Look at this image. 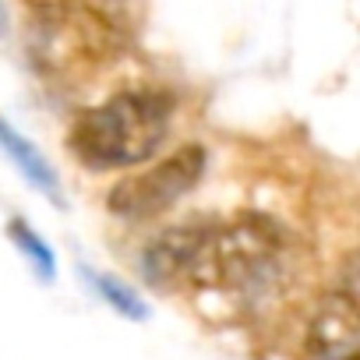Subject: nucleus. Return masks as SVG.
Instances as JSON below:
<instances>
[{
	"label": "nucleus",
	"instance_id": "obj_3",
	"mask_svg": "<svg viewBox=\"0 0 360 360\" xmlns=\"http://www.w3.org/2000/svg\"><path fill=\"white\" fill-rule=\"evenodd\" d=\"M205 148L198 141H188L173 148L169 155H162L159 162H152L148 169L127 173L106 195V209L120 219H155L162 212H169L188 191L198 188V180L205 176Z\"/></svg>",
	"mask_w": 360,
	"mask_h": 360
},
{
	"label": "nucleus",
	"instance_id": "obj_9",
	"mask_svg": "<svg viewBox=\"0 0 360 360\" xmlns=\"http://www.w3.org/2000/svg\"><path fill=\"white\" fill-rule=\"evenodd\" d=\"M8 237L15 240V248L25 255V262L32 265V272H36L43 283H53V279H57V262H53V251H50V244H46L39 233H32V230H29V223L15 219V223L8 226Z\"/></svg>",
	"mask_w": 360,
	"mask_h": 360
},
{
	"label": "nucleus",
	"instance_id": "obj_8",
	"mask_svg": "<svg viewBox=\"0 0 360 360\" xmlns=\"http://www.w3.org/2000/svg\"><path fill=\"white\" fill-rule=\"evenodd\" d=\"M85 276H89V283H92V290L117 311V314H124V318H134V321H145L148 318V304L127 286V283H120L117 276H106V272H96V269H85Z\"/></svg>",
	"mask_w": 360,
	"mask_h": 360
},
{
	"label": "nucleus",
	"instance_id": "obj_6",
	"mask_svg": "<svg viewBox=\"0 0 360 360\" xmlns=\"http://www.w3.org/2000/svg\"><path fill=\"white\" fill-rule=\"evenodd\" d=\"M311 349L318 360H356L360 311L353 290H332L311 318Z\"/></svg>",
	"mask_w": 360,
	"mask_h": 360
},
{
	"label": "nucleus",
	"instance_id": "obj_7",
	"mask_svg": "<svg viewBox=\"0 0 360 360\" xmlns=\"http://www.w3.org/2000/svg\"><path fill=\"white\" fill-rule=\"evenodd\" d=\"M0 148H4V155L18 166V173L29 180L39 195H46L53 205H64V184H60L57 169H53V166L46 162V155H43L25 134H18L8 120H0Z\"/></svg>",
	"mask_w": 360,
	"mask_h": 360
},
{
	"label": "nucleus",
	"instance_id": "obj_5",
	"mask_svg": "<svg viewBox=\"0 0 360 360\" xmlns=\"http://www.w3.org/2000/svg\"><path fill=\"white\" fill-rule=\"evenodd\" d=\"M212 223L191 219V223H176L159 230L145 251H141V276L148 286L155 290H180V286H191V272L198 262V251L205 244Z\"/></svg>",
	"mask_w": 360,
	"mask_h": 360
},
{
	"label": "nucleus",
	"instance_id": "obj_2",
	"mask_svg": "<svg viewBox=\"0 0 360 360\" xmlns=\"http://www.w3.org/2000/svg\"><path fill=\"white\" fill-rule=\"evenodd\" d=\"M283 258L279 226L265 216H237L230 223H212L198 251L191 286L212 290H248L262 286Z\"/></svg>",
	"mask_w": 360,
	"mask_h": 360
},
{
	"label": "nucleus",
	"instance_id": "obj_1",
	"mask_svg": "<svg viewBox=\"0 0 360 360\" xmlns=\"http://www.w3.org/2000/svg\"><path fill=\"white\" fill-rule=\"evenodd\" d=\"M173 120V99L155 89H124L82 110L68 131V148L89 169H131L148 162Z\"/></svg>",
	"mask_w": 360,
	"mask_h": 360
},
{
	"label": "nucleus",
	"instance_id": "obj_4",
	"mask_svg": "<svg viewBox=\"0 0 360 360\" xmlns=\"http://www.w3.org/2000/svg\"><path fill=\"white\" fill-rule=\"evenodd\" d=\"M32 57L46 71H71L78 60H103L113 46L117 29L99 8H68V4H32Z\"/></svg>",
	"mask_w": 360,
	"mask_h": 360
}]
</instances>
